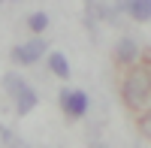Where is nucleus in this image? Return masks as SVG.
<instances>
[{"label": "nucleus", "instance_id": "nucleus-10", "mask_svg": "<svg viewBox=\"0 0 151 148\" xmlns=\"http://www.w3.org/2000/svg\"><path fill=\"white\" fill-rule=\"evenodd\" d=\"M139 130H142V136H148V139H151V112L139 121Z\"/></svg>", "mask_w": 151, "mask_h": 148}, {"label": "nucleus", "instance_id": "nucleus-1", "mask_svg": "<svg viewBox=\"0 0 151 148\" xmlns=\"http://www.w3.org/2000/svg\"><path fill=\"white\" fill-rule=\"evenodd\" d=\"M121 97L127 106H145L151 97V70L148 67H133L121 82Z\"/></svg>", "mask_w": 151, "mask_h": 148}, {"label": "nucleus", "instance_id": "nucleus-4", "mask_svg": "<svg viewBox=\"0 0 151 148\" xmlns=\"http://www.w3.org/2000/svg\"><path fill=\"white\" fill-rule=\"evenodd\" d=\"M115 6L133 21H151V0H115Z\"/></svg>", "mask_w": 151, "mask_h": 148}, {"label": "nucleus", "instance_id": "nucleus-7", "mask_svg": "<svg viewBox=\"0 0 151 148\" xmlns=\"http://www.w3.org/2000/svg\"><path fill=\"white\" fill-rule=\"evenodd\" d=\"M45 57H48V70L58 79H70V60L64 57V52H48Z\"/></svg>", "mask_w": 151, "mask_h": 148}, {"label": "nucleus", "instance_id": "nucleus-5", "mask_svg": "<svg viewBox=\"0 0 151 148\" xmlns=\"http://www.w3.org/2000/svg\"><path fill=\"white\" fill-rule=\"evenodd\" d=\"M115 55L121 64H136V57H139V45H136V40H130V36H121L118 45H115Z\"/></svg>", "mask_w": 151, "mask_h": 148}, {"label": "nucleus", "instance_id": "nucleus-9", "mask_svg": "<svg viewBox=\"0 0 151 148\" xmlns=\"http://www.w3.org/2000/svg\"><path fill=\"white\" fill-rule=\"evenodd\" d=\"M27 27L40 36L42 30H48V15H45V12H30V15H27Z\"/></svg>", "mask_w": 151, "mask_h": 148}, {"label": "nucleus", "instance_id": "nucleus-2", "mask_svg": "<svg viewBox=\"0 0 151 148\" xmlns=\"http://www.w3.org/2000/svg\"><path fill=\"white\" fill-rule=\"evenodd\" d=\"M42 55H48V42L42 40V36H33L30 42L12 45V52H9L12 64H18V67H30V64H36Z\"/></svg>", "mask_w": 151, "mask_h": 148}, {"label": "nucleus", "instance_id": "nucleus-12", "mask_svg": "<svg viewBox=\"0 0 151 148\" xmlns=\"http://www.w3.org/2000/svg\"><path fill=\"white\" fill-rule=\"evenodd\" d=\"M0 6H3V0H0Z\"/></svg>", "mask_w": 151, "mask_h": 148}, {"label": "nucleus", "instance_id": "nucleus-8", "mask_svg": "<svg viewBox=\"0 0 151 148\" xmlns=\"http://www.w3.org/2000/svg\"><path fill=\"white\" fill-rule=\"evenodd\" d=\"M3 88H6V94L12 97V100H15V97L27 88V82H24V76H18V73H6L3 76Z\"/></svg>", "mask_w": 151, "mask_h": 148}, {"label": "nucleus", "instance_id": "nucleus-11", "mask_svg": "<svg viewBox=\"0 0 151 148\" xmlns=\"http://www.w3.org/2000/svg\"><path fill=\"white\" fill-rule=\"evenodd\" d=\"M0 145H6V127L0 124Z\"/></svg>", "mask_w": 151, "mask_h": 148}, {"label": "nucleus", "instance_id": "nucleus-6", "mask_svg": "<svg viewBox=\"0 0 151 148\" xmlns=\"http://www.w3.org/2000/svg\"><path fill=\"white\" fill-rule=\"evenodd\" d=\"M36 103H40V97H36V91L27 85V88L15 97V115H30L33 109H36Z\"/></svg>", "mask_w": 151, "mask_h": 148}, {"label": "nucleus", "instance_id": "nucleus-3", "mask_svg": "<svg viewBox=\"0 0 151 148\" xmlns=\"http://www.w3.org/2000/svg\"><path fill=\"white\" fill-rule=\"evenodd\" d=\"M88 106H91V100H88L85 91H70V88L60 91V109H64L70 118H82V115H88Z\"/></svg>", "mask_w": 151, "mask_h": 148}]
</instances>
